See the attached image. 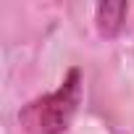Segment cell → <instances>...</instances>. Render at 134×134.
Segmentation results:
<instances>
[{
  "label": "cell",
  "instance_id": "cell-1",
  "mask_svg": "<svg viewBox=\"0 0 134 134\" xmlns=\"http://www.w3.org/2000/svg\"><path fill=\"white\" fill-rule=\"evenodd\" d=\"M82 103V69H69L58 90L29 100L19 110L24 134H63Z\"/></svg>",
  "mask_w": 134,
  "mask_h": 134
},
{
  "label": "cell",
  "instance_id": "cell-2",
  "mask_svg": "<svg viewBox=\"0 0 134 134\" xmlns=\"http://www.w3.org/2000/svg\"><path fill=\"white\" fill-rule=\"evenodd\" d=\"M124 19H126V3H100L95 8L97 32L103 37H116L124 26Z\"/></svg>",
  "mask_w": 134,
  "mask_h": 134
}]
</instances>
